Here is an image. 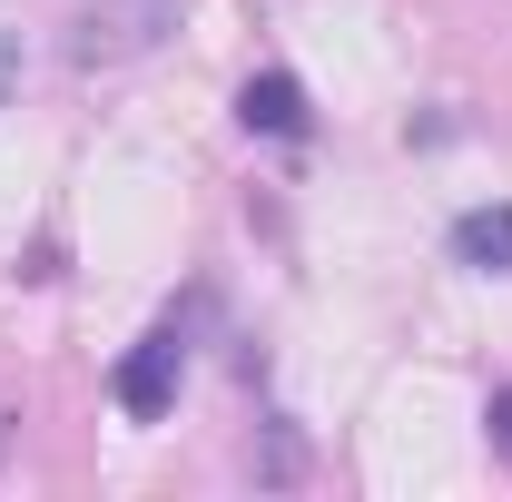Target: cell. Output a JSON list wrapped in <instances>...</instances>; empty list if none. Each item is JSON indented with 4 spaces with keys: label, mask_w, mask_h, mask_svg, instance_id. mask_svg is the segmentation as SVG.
<instances>
[{
    "label": "cell",
    "mask_w": 512,
    "mask_h": 502,
    "mask_svg": "<svg viewBox=\"0 0 512 502\" xmlns=\"http://www.w3.org/2000/svg\"><path fill=\"white\" fill-rule=\"evenodd\" d=\"M453 256L483 266V276H512V207H463L453 217Z\"/></svg>",
    "instance_id": "cell-4"
},
{
    "label": "cell",
    "mask_w": 512,
    "mask_h": 502,
    "mask_svg": "<svg viewBox=\"0 0 512 502\" xmlns=\"http://www.w3.org/2000/svg\"><path fill=\"white\" fill-rule=\"evenodd\" d=\"M178 365H188L178 325H148V335H138V345L119 355V414H138V424H158V414L178 404Z\"/></svg>",
    "instance_id": "cell-2"
},
{
    "label": "cell",
    "mask_w": 512,
    "mask_h": 502,
    "mask_svg": "<svg viewBox=\"0 0 512 502\" xmlns=\"http://www.w3.org/2000/svg\"><path fill=\"white\" fill-rule=\"evenodd\" d=\"M237 119H247L256 138H306V89H296L286 69H256L247 89H237Z\"/></svg>",
    "instance_id": "cell-3"
},
{
    "label": "cell",
    "mask_w": 512,
    "mask_h": 502,
    "mask_svg": "<svg viewBox=\"0 0 512 502\" xmlns=\"http://www.w3.org/2000/svg\"><path fill=\"white\" fill-rule=\"evenodd\" d=\"M483 424H493V453H503V463H512V384H503V394H493V404H483Z\"/></svg>",
    "instance_id": "cell-5"
},
{
    "label": "cell",
    "mask_w": 512,
    "mask_h": 502,
    "mask_svg": "<svg viewBox=\"0 0 512 502\" xmlns=\"http://www.w3.org/2000/svg\"><path fill=\"white\" fill-rule=\"evenodd\" d=\"M178 10H188V0H79V20H69V60H79V69L148 60V50L178 30Z\"/></svg>",
    "instance_id": "cell-1"
}]
</instances>
